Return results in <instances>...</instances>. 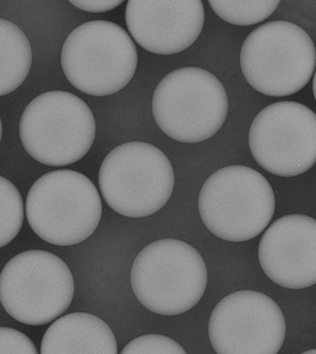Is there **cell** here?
I'll return each mask as SVG.
<instances>
[{"instance_id": "obj_1", "label": "cell", "mask_w": 316, "mask_h": 354, "mask_svg": "<svg viewBox=\"0 0 316 354\" xmlns=\"http://www.w3.org/2000/svg\"><path fill=\"white\" fill-rule=\"evenodd\" d=\"M208 272L203 256L192 245L162 239L145 246L131 269V287L150 312L174 317L203 299Z\"/></svg>"}, {"instance_id": "obj_2", "label": "cell", "mask_w": 316, "mask_h": 354, "mask_svg": "<svg viewBox=\"0 0 316 354\" xmlns=\"http://www.w3.org/2000/svg\"><path fill=\"white\" fill-rule=\"evenodd\" d=\"M276 201L269 181L257 170L230 165L207 178L198 212L208 231L226 241H251L266 231Z\"/></svg>"}, {"instance_id": "obj_3", "label": "cell", "mask_w": 316, "mask_h": 354, "mask_svg": "<svg viewBox=\"0 0 316 354\" xmlns=\"http://www.w3.org/2000/svg\"><path fill=\"white\" fill-rule=\"evenodd\" d=\"M26 212L30 227L42 241L72 246L89 239L99 226L102 196L84 174L55 170L30 188Z\"/></svg>"}, {"instance_id": "obj_4", "label": "cell", "mask_w": 316, "mask_h": 354, "mask_svg": "<svg viewBox=\"0 0 316 354\" xmlns=\"http://www.w3.org/2000/svg\"><path fill=\"white\" fill-rule=\"evenodd\" d=\"M61 64L67 80L93 97L118 93L135 75V42L113 21H92L73 30L64 42Z\"/></svg>"}, {"instance_id": "obj_5", "label": "cell", "mask_w": 316, "mask_h": 354, "mask_svg": "<svg viewBox=\"0 0 316 354\" xmlns=\"http://www.w3.org/2000/svg\"><path fill=\"white\" fill-rule=\"evenodd\" d=\"M157 125L181 143L205 142L225 124L226 89L216 76L196 67L180 68L160 80L152 97Z\"/></svg>"}, {"instance_id": "obj_6", "label": "cell", "mask_w": 316, "mask_h": 354, "mask_svg": "<svg viewBox=\"0 0 316 354\" xmlns=\"http://www.w3.org/2000/svg\"><path fill=\"white\" fill-rule=\"evenodd\" d=\"M241 72L268 97H288L307 86L316 67L315 46L302 28L275 21L258 26L241 51Z\"/></svg>"}, {"instance_id": "obj_7", "label": "cell", "mask_w": 316, "mask_h": 354, "mask_svg": "<svg viewBox=\"0 0 316 354\" xmlns=\"http://www.w3.org/2000/svg\"><path fill=\"white\" fill-rule=\"evenodd\" d=\"M19 136L34 160L50 167L74 165L95 138V119L74 94L53 91L35 97L21 114Z\"/></svg>"}, {"instance_id": "obj_8", "label": "cell", "mask_w": 316, "mask_h": 354, "mask_svg": "<svg viewBox=\"0 0 316 354\" xmlns=\"http://www.w3.org/2000/svg\"><path fill=\"white\" fill-rule=\"evenodd\" d=\"M175 174L165 152L144 142L122 144L105 157L99 187L105 203L127 218H145L167 205Z\"/></svg>"}, {"instance_id": "obj_9", "label": "cell", "mask_w": 316, "mask_h": 354, "mask_svg": "<svg viewBox=\"0 0 316 354\" xmlns=\"http://www.w3.org/2000/svg\"><path fill=\"white\" fill-rule=\"evenodd\" d=\"M74 297V279L54 253L30 250L10 259L0 274V304L24 325H47L62 317Z\"/></svg>"}, {"instance_id": "obj_10", "label": "cell", "mask_w": 316, "mask_h": 354, "mask_svg": "<svg viewBox=\"0 0 316 354\" xmlns=\"http://www.w3.org/2000/svg\"><path fill=\"white\" fill-rule=\"evenodd\" d=\"M249 145L261 168L294 177L316 165V113L295 102H279L261 110L250 127Z\"/></svg>"}, {"instance_id": "obj_11", "label": "cell", "mask_w": 316, "mask_h": 354, "mask_svg": "<svg viewBox=\"0 0 316 354\" xmlns=\"http://www.w3.org/2000/svg\"><path fill=\"white\" fill-rule=\"evenodd\" d=\"M287 325L279 304L259 291H236L216 304L208 335L216 354H279Z\"/></svg>"}, {"instance_id": "obj_12", "label": "cell", "mask_w": 316, "mask_h": 354, "mask_svg": "<svg viewBox=\"0 0 316 354\" xmlns=\"http://www.w3.org/2000/svg\"><path fill=\"white\" fill-rule=\"evenodd\" d=\"M127 29L140 47L157 55L186 50L205 24L200 0H130L125 12Z\"/></svg>"}, {"instance_id": "obj_13", "label": "cell", "mask_w": 316, "mask_h": 354, "mask_svg": "<svg viewBox=\"0 0 316 354\" xmlns=\"http://www.w3.org/2000/svg\"><path fill=\"white\" fill-rule=\"evenodd\" d=\"M258 258L272 282L288 289L316 284V220L302 214L282 216L261 236Z\"/></svg>"}, {"instance_id": "obj_14", "label": "cell", "mask_w": 316, "mask_h": 354, "mask_svg": "<svg viewBox=\"0 0 316 354\" xmlns=\"http://www.w3.org/2000/svg\"><path fill=\"white\" fill-rule=\"evenodd\" d=\"M41 354H118L110 326L87 313H73L49 326Z\"/></svg>"}, {"instance_id": "obj_15", "label": "cell", "mask_w": 316, "mask_h": 354, "mask_svg": "<svg viewBox=\"0 0 316 354\" xmlns=\"http://www.w3.org/2000/svg\"><path fill=\"white\" fill-rule=\"evenodd\" d=\"M32 50L26 35L0 18V97L12 93L29 75Z\"/></svg>"}, {"instance_id": "obj_16", "label": "cell", "mask_w": 316, "mask_h": 354, "mask_svg": "<svg viewBox=\"0 0 316 354\" xmlns=\"http://www.w3.org/2000/svg\"><path fill=\"white\" fill-rule=\"evenodd\" d=\"M212 9L221 19L233 26H254L269 18L279 8V0L226 1L210 0Z\"/></svg>"}, {"instance_id": "obj_17", "label": "cell", "mask_w": 316, "mask_h": 354, "mask_svg": "<svg viewBox=\"0 0 316 354\" xmlns=\"http://www.w3.org/2000/svg\"><path fill=\"white\" fill-rule=\"evenodd\" d=\"M24 212V203L17 187L0 176V249L21 232Z\"/></svg>"}, {"instance_id": "obj_18", "label": "cell", "mask_w": 316, "mask_h": 354, "mask_svg": "<svg viewBox=\"0 0 316 354\" xmlns=\"http://www.w3.org/2000/svg\"><path fill=\"white\" fill-rule=\"evenodd\" d=\"M120 354H187V352L171 337L148 334L129 342Z\"/></svg>"}, {"instance_id": "obj_19", "label": "cell", "mask_w": 316, "mask_h": 354, "mask_svg": "<svg viewBox=\"0 0 316 354\" xmlns=\"http://www.w3.org/2000/svg\"><path fill=\"white\" fill-rule=\"evenodd\" d=\"M0 354H38L28 335L9 327H0Z\"/></svg>"}, {"instance_id": "obj_20", "label": "cell", "mask_w": 316, "mask_h": 354, "mask_svg": "<svg viewBox=\"0 0 316 354\" xmlns=\"http://www.w3.org/2000/svg\"><path fill=\"white\" fill-rule=\"evenodd\" d=\"M75 8L82 10V11H87V12L92 13H102L107 12L111 10L118 8L119 5L122 4V0H107V1H89V0H84V1H79V0H72L71 1Z\"/></svg>"}, {"instance_id": "obj_21", "label": "cell", "mask_w": 316, "mask_h": 354, "mask_svg": "<svg viewBox=\"0 0 316 354\" xmlns=\"http://www.w3.org/2000/svg\"><path fill=\"white\" fill-rule=\"evenodd\" d=\"M313 93H314V97L316 100V72L314 74V79H313Z\"/></svg>"}, {"instance_id": "obj_22", "label": "cell", "mask_w": 316, "mask_h": 354, "mask_svg": "<svg viewBox=\"0 0 316 354\" xmlns=\"http://www.w3.org/2000/svg\"><path fill=\"white\" fill-rule=\"evenodd\" d=\"M1 136H3V127H1V119H0V142H1Z\"/></svg>"}, {"instance_id": "obj_23", "label": "cell", "mask_w": 316, "mask_h": 354, "mask_svg": "<svg viewBox=\"0 0 316 354\" xmlns=\"http://www.w3.org/2000/svg\"><path fill=\"white\" fill-rule=\"evenodd\" d=\"M301 354H316V350L307 351V352H304V353Z\"/></svg>"}]
</instances>
